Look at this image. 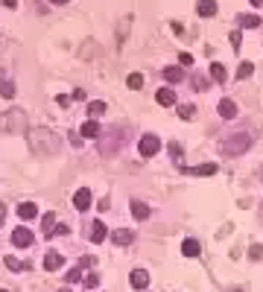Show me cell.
Instances as JSON below:
<instances>
[{"label": "cell", "mask_w": 263, "mask_h": 292, "mask_svg": "<svg viewBox=\"0 0 263 292\" xmlns=\"http://www.w3.org/2000/svg\"><path fill=\"white\" fill-rule=\"evenodd\" d=\"M240 44H243V35H240V29H234V33H231V47L240 50Z\"/></svg>", "instance_id": "33"}, {"label": "cell", "mask_w": 263, "mask_h": 292, "mask_svg": "<svg viewBox=\"0 0 263 292\" xmlns=\"http://www.w3.org/2000/svg\"><path fill=\"white\" fill-rule=\"evenodd\" d=\"M0 292H6V289H0Z\"/></svg>", "instance_id": "44"}, {"label": "cell", "mask_w": 263, "mask_h": 292, "mask_svg": "<svg viewBox=\"0 0 263 292\" xmlns=\"http://www.w3.org/2000/svg\"><path fill=\"white\" fill-rule=\"evenodd\" d=\"M240 26L243 29H254V26H260V18L257 15H240Z\"/></svg>", "instance_id": "24"}, {"label": "cell", "mask_w": 263, "mask_h": 292, "mask_svg": "<svg viewBox=\"0 0 263 292\" xmlns=\"http://www.w3.org/2000/svg\"><path fill=\"white\" fill-rule=\"evenodd\" d=\"M251 70H254V68H251V61H243V64H240V70H237V79H249Z\"/></svg>", "instance_id": "29"}, {"label": "cell", "mask_w": 263, "mask_h": 292, "mask_svg": "<svg viewBox=\"0 0 263 292\" xmlns=\"http://www.w3.org/2000/svg\"><path fill=\"white\" fill-rule=\"evenodd\" d=\"M0 93H3L6 100H12L15 96V82L6 79V70H0Z\"/></svg>", "instance_id": "13"}, {"label": "cell", "mask_w": 263, "mask_h": 292, "mask_svg": "<svg viewBox=\"0 0 263 292\" xmlns=\"http://www.w3.org/2000/svg\"><path fill=\"white\" fill-rule=\"evenodd\" d=\"M3 263H6V269H12V272H21V269H26V263H21L18 257H3Z\"/></svg>", "instance_id": "27"}, {"label": "cell", "mask_w": 263, "mask_h": 292, "mask_svg": "<svg viewBox=\"0 0 263 292\" xmlns=\"http://www.w3.org/2000/svg\"><path fill=\"white\" fill-rule=\"evenodd\" d=\"M132 240H135V234H132V231H126V228H120V231H114V234H111V243H114V245H129Z\"/></svg>", "instance_id": "14"}, {"label": "cell", "mask_w": 263, "mask_h": 292, "mask_svg": "<svg viewBox=\"0 0 263 292\" xmlns=\"http://www.w3.org/2000/svg\"><path fill=\"white\" fill-rule=\"evenodd\" d=\"M106 240V225L96 219V222H91V243H103Z\"/></svg>", "instance_id": "19"}, {"label": "cell", "mask_w": 263, "mask_h": 292, "mask_svg": "<svg viewBox=\"0 0 263 292\" xmlns=\"http://www.w3.org/2000/svg\"><path fill=\"white\" fill-rule=\"evenodd\" d=\"M50 3H56V6H61V3H68V0H50Z\"/></svg>", "instance_id": "40"}, {"label": "cell", "mask_w": 263, "mask_h": 292, "mask_svg": "<svg viewBox=\"0 0 263 292\" xmlns=\"http://www.w3.org/2000/svg\"><path fill=\"white\" fill-rule=\"evenodd\" d=\"M211 88V82H208V76H202V73H196L193 76V91H208Z\"/></svg>", "instance_id": "26"}, {"label": "cell", "mask_w": 263, "mask_h": 292, "mask_svg": "<svg viewBox=\"0 0 263 292\" xmlns=\"http://www.w3.org/2000/svg\"><path fill=\"white\" fill-rule=\"evenodd\" d=\"M91 292H96V289H91Z\"/></svg>", "instance_id": "45"}, {"label": "cell", "mask_w": 263, "mask_h": 292, "mask_svg": "<svg viewBox=\"0 0 263 292\" xmlns=\"http://www.w3.org/2000/svg\"><path fill=\"white\" fill-rule=\"evenodd\" d=\"M129 138H132V132L129 128H123V126H117V128H111L108 135H103L100 138V155H117L126 143H129Z\"/></svg>", "instance_id": "3"}, {"label": "cell", "mask_w": 263, "mask_h": 292, "mask_svg": "<svg viewBox=\"0 0 263 292\" xmlns=\"http://www.w3.org/2000/svg\"><path fill=\"white\" fill-rule=\"evenodd\" d=\"M91 202H94V199H91V190H88V187L76 190V196H73V208L76 210H88L91 208Z\"/></svg>", "instance_id": "7"}, {"label": "cell", "mask_w": 263, "mask_h": 292, "mask_svg": "<svg viewBox=\"0 0 263 292\" xmlns=\"http://www.w3.org/2000/svg\"><path fill=\"white\" fill-rule=\"evenodd\" d=\"M3 6L6 9H18V0H3Z\"/></svg>", "instance_id": "38"}, {"label": "cell", "mask_w": 263, "mask_h": 292, "mask_svg": "<svg viewBox=\"0 0 263 292\" xmlns=\"http://www.w3.org/2000/svg\"><path fill=\"white\" fill-rule=\"evenodd\" d=\"M179 114L184 117V120H190V117H193V105H179Z\"/></svg>", "instance_id": "34"}, {"label": "cell", "mask_w": 263, "mask_h": 292, "mask_svg": "<svg viewBox=\"0 0 263 292\" xmlns=\"http://www.w3.org/2000/svg\"><path fill=\"white\" fill-rule=\"evenodd\" d=\"M216 111H219L222 120H234V117H237V105L231 103V100H222V103L216 105Z\"/></svg>", "instance_id": "9"}, {"label": "cell", "mask_w": 263, "mask_h": 292, "mask_svg": "<svg viewBox=\"0 0 263 292\" xmlns=\"http://www.w3.org/2000/svg\"><path fill=\"white\" fill-rule=\"evenodd\" d=\"M129 210H132V216H135V219H149V213H152V210H149V205H146V202H132L129 205Z\"/></svg>", "instance_id": "8"}, {"label": "cell", "mask_w": 263, "mask_h": 292, "mask_svg": "<svg viewBox=\"0 0 263 292\" xmlns=\"http://www.w3.org/2000/svg\"><path fill=\"white\" fill-rule=\"evenodd\" d=\"M260 219H263V205H260Z\"/></svg>", "instance_id": "41"}, {"label": "cell", "mask_w": 263, "mask_h": 292, "mask_svg": "<svg viewBox=\"0 0 263 292\" xmlns=\"http://www.w3.org/2000/svg\"><path fill=\"white\" fill-rule=\"evenodd\" d=\"M179 61H181V64H193V56H190V53H181Z\"/></svg>", "instance_id": "36"}, {"label": "cell", "mask_w": 263, "mask_h": 292, "mask_svg": "<svg viewBox=\"0 0 263 292\" xmlns=\"http://www.w3.org/2000/svg\"><path fill=\"white\" fill-rule=\"evenodd\" d=\"M44 225H41V228H44V237H53V225H56V213H44Z\"/></svg>", "instance_id": "25"}, {"label": "cell", "mask_w": 263, "mask_h": 292, "mask_svg": "<svg viewBox=\"0 0 263 292\" xmlns=\"http://www.w3.org/2000/svg\"><path fill=\"white\" fill-rule=\"evenodd\" d=\"M138 152H141L144 158H155L158 152H161V138H158V135H144L141 143H138Z\"/></svg>", "instance_id": "5"}, {"label": "cell", "mask_w": 263, "mask_h": 292, "mask_svg": "<svg viewBox=\"0 0 263 292\" xmlns=\"http://www.w3.org/2000/svg\"><path fill=\"white\" fill-rule=\"evenodd\" d=\"M0 132H26V114L24 111H3L0 114Z\"/></svg>", "instance_id": "4"}, {"label": "cell", "mask_w": 263, "mask_h": 292, "mask_svg": "<svg viewBox=\"0 0 263 292\" xmlns=\"http://www.w3.org/2000/svg\"><path fill=\"white\" fill-rule=\"evenodd\" d=\"M211 79L222 85V82L228 79V70H225V64H219V61H214V64H211Z\"/></svg>", "instance_id": "17"}, {"label": "cell", "mask_w": 263, "mask_h": 292, "mask_svg": "<svg viewBox=\"0 0 263 292\" xmlns=\"http://www.w3.org/2000/svg\"><path fill=\"white\" fill-rule=\"evenodd\" d=\"M126 85H129L132 91H141V88H144V76H141V73H132L129 79H126Z\"/></svg>", "instance_id": "28"}, {"label": "cell", "mask_w": 263, "mask_h": 292, "mask_svg": "<svg viewBox=\"0 0 263 292\" xmlns=\"http://www.w3.org/2000/svg\"><path fill=\"white\" fill-rule=\"evenodd\" d=\"M231 292H243V289H231Z\"/></svg>", "instance_id": "43"}, {"label": "cell", "mask_w": 263, "mask_h": 292, "mask_svg": "<svg viewBox=\"0 0 263 292\" xmlns=\"http://www.w3.org/2000/svg\"><path fill=\"white\" fill-rule=\"evenodd\" d=\"M146 283H149V272L135 269V272H132V286H135V289H146Z\"/></svg>", "instance_id": "10"}, {"label": "cell", "mask_w": 263, "mask_h": 292, "mask_svg": "<svg viewBox=\"0 0 263 292\" xmlns=\"http://www.w3.org/2000/svg\"><path fill=\"white\" fill-rule=\"evenodd\" d=\"M76 280H82V266H76L68 272V283H76Z\"/></svg>", "instance_id": "30"}, {"label": "cell", "mask_w": 263, "mask_h": 292, "mask_svg": "<svg viewBox=\"0 0 263 292\" xmlns=\"http://www.w3.org/2000/svg\"><path fill=\"white\" fill-rule=\"evenodd\" d=\"M187 175H214L216 173V164H202V167H184Z\"/></svg>", "instance_id": "12"}, {"label": "cell", "mask_w": 263, "mask_h": 292, "mask_svg": "<svg viewBox=\"0 0 263 292\" xmlns=\"http://www.w3.org/2000/svg\"><path fill=\"white\" fill-rule=\"evenodd\" d=\"M79 135H82V138H100V123H96V120H85L82 128H79Z\"/></svg>", "instance_id": "11"}, {"label": "cell", "mask_w": 263, "mask_h": 292, "mask_svg": "<svg viewBox=\"0 0 263 292\" xmlns=\"http://www.w3.org/2000/svg\"><path fill=\"white\" fill-rule=\"evenodd\" d=\"M36 213H38V205H36V202H24V205L18 208V216H21V219H32Z\"/></svg>", "instance_id": "21"}, {"label": "cell", "mask_w": 263, "mask_h": 292, "mask_svg": "<svg viewBox=\"0 0 263 292\" xmlns=\"http://www.w3.org/2000/svg\"><path fill=\"white\" fill-rule=\"evenodd\" d=\"M251 257H254V260H260V257H263V248H260V245H254V248H251Z\"/></svg>", "instance_id": "37"}, {"label": "cell", "mask_w": 263, "mask_h": 292, "mask_svg": "<svg viewBox=\"0 0 263 292\" xmlns=\"http://www.w3.org/2000/svg\"><path fill=\"white\" fill-rule=\"evenodd\" d=\"M103 114H106V103H103V100L88 103V117H91V120H96V117H103Z\"/></svg>", "instance_id": "22"}, {"label": "cell", "mask_w": 263, "mask_h": 292, "mask_svg": "<svg viewBox=\"0 0 263 292\" xmlns=\"http://www.w3.org/2000/svg\"><path fill=\"white\" fill-rule=\"evenodd\" d=\"M12 243L18 245V248H26V245H32V231L29 228H15V234H12Z\"/></svg>", "instance_id": "6"}, {"label": "cell", "mask_w": 263, "mask_h": 292, "mask_svg": "<svg viewBox=\"0 0 263 292\" xmlns=\"http://www.w3.org/2000/svg\"><path fill=\"white\" fill-rule=\"evenodd\" d=\"M59 292H71V289H59Z\"/></svg>", "instance_id": "42"}, {"label": "cell", "mask_w": 263, "mask_h": 292, "mask_svg": "<svg viewBox=\"0 0 263 292\" xmlns=\"http://www.w3.org/2000/svg\"><path fill=\"white\" fill-rule=\"evenodd\" d=\"M196 12H199L202 18H214V15H216V3H214V0H199Z\"/></svg>", "instance_id": "16"}, {"label": "cell", "mask_w": 263, "mask_h": 292, "mask_svg": "<svg viewBox=\"0 0 263 292\" xmlns=\"http://www.w3.org/2000/svg\"><path fill=\"white\" fill-rule=\"evenodd\" d=\"M96 283H100V275H96V272H91V275L85 278V286H88V289H96Z\"/></svg>", "instance_id": "31"}, {"label": "cell", "mask_w": 263, "mask_h": 292, "mask_svg": "<svg viewBox=\"0 0 263 292\" xmlns=\"http://www.w3.org/2000/svg\"><path fill=\"white\" fill-rule=\"evenodd\" d=\"M199 251H202V248H199L196 240H184V243H181V254H184V257H196Z\"/></svg>", "instance_id": "23"}, {"label": "cell", "mask_w": 263, "mask_h": 292, "mask_svg": "<svg viewBox=\"0 0 263 292\" xmlns=\"http://www.w3.org/2000/svg\"><path fill=\"white\" fill-rule=\"evenodd\" d=\"M251 143H254V135H251L249 128H240V132H231V135L219 143V152L228 155V158H237V155H243V152L249 149Z\"/></svg>", "instance_id": "2"}, {"label": "cell", "mask_w": 263, "mask_h": 292, "mask_svg": "<svg viewBox=\"0 0 263 292\" xmlns=\"http://www.w3.org/2000/svg\"><path fill=\"white\" fill-rule=\"evenodd\" d=\"M164 79H167V82H173V85H179V82L184 79V70H181V68H176V64H173V68H164Z\"/></svg>", "instance_id": "20"}, {"label": "cell", "mask_w": 263, "mask_h": 292, "mask_svg": "<svg viewBox=\"0 0 263 292\" xmlns=\"http://www.w3.org/2000/svg\"><path fill=\"white\" fill-rule=\"evenodd\" d=\"M155 100L161 105H176V91H173V88H161V91L155 93Z\"/></svg>", "instance_id": "18"}, {"label": "cell", "mask_w": 263, "mask_h": 292, "mask_svg": "<svg viewBox=\"0 0 263 292\" xmlns=\"http://www.w3.org/2000/svg\"><path fill=\"white\" fill-rule=\"evenodd\" d=\"M170 155H173V161H176V164L181 161V146H179V143H170Z\"/></svg>", "instance_id": "32"}, {"label": "cell", "mask_w": 263, "mask_h": 292, "mask_svg": "<svg viewBox=\"0 0 263 292\" xmlns=\"http://www.w3.org/2000/svg\"><path fill=\"white\" fill-rule=\"evenodd\" d=\"M29 146L38 152V155H56L61 149V138L50 128H32L29 132Z\"/></svg>", "instance_id": "1"}, {"label": "cell", "mask_w": 263, "mask_h": 292, "mask_svg": "<svg viewBox=\"0 0 263 292\" xmlns=\"http://www.w3.org/2000/svg\"><path fill=\"white\" fill-rule=\"evenodd\" d=\"M61 263H64V257L56 254V251H50V254L44 257V269H47V272H56V269H61Z\"/></svg>", "instance_id": "15"}, {"label": "cell", "mask_w": 263, "mask_h": 292, "mask_svg": "<svg viewBox=\"0 0 263 292\" xmlns=\"http://www.w3.org/2000/svg\"><path fill=\"white\" fill-rule=\"evenodd\" d=\"M56 103H59L61 108H68V105H71V96H61V93H59V96H56Z\"/></svg>", "instance_id": "35"}, {"label": "cell", "mask_w": 263, "mask_h": 292, "mask_svg": "<svg viewBox=\"0 0 263 292\" xmlns=\"http://www.w3.org/2000/svg\"><path fill=\"white\" fill-rule=\"evenodd\" d=\"M6 222V205H0V225Z\"/></svg>", "instance_id": "39"}]
</instances>
